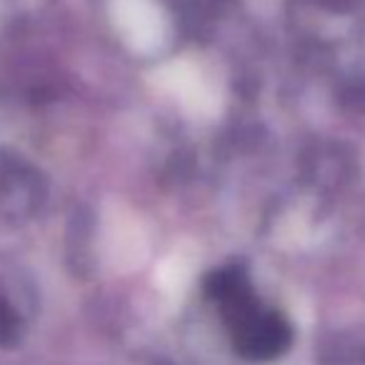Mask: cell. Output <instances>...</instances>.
Returning <instances> with one entry per match:
<instances>
[{
  "label": "cell",
  "instance_id": "cell-2",
  "mask_svg": "<svg viewBox=\"0 0 365 365\" xmlns=\"http://www.w3.org/2000/svg\"><path fill=\"white\" fill-rule=\"evenodd\" d=\"M158 83L180 103L190 115L213 118L218 113V96L213 86L190 63H170L158 73Z\"/></svg>",
  "mask_w": 365,
  "mask_h": 365
},
{
  "label": "cell",
  "instance_id": "cell-1",
  "mask_svg": "<svg viewBox=\"0 0 365 365\" xmlns=\"http://www.w3.org/2000/svg\"><path fill=\"white\" fill-rule=\"evenodd\" d=\"M113 21L133 51H155L165 41V18L153 0H113Z\"/></svg>",
  "mask_w": 365,
  "mask_h": 365
}]
</instances>
